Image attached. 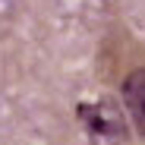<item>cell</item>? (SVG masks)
<instances>
[{"label": "cell", "instance_id": "1", "mask_svg": "<svg viewBox=\"0 0 145 145\" xmlns=\"http://www.w3.org/2000/svg\"><path fill=\"white\" fill-rule=\"evenodd\" d=\"M76 117L91 145H129L126 107H120L114 98H95L76 107Z\"/></svg>", "mask_w": 145, "mask_h": 145}, {"label": "cell", "instance_id": "2", "mask_svg": "<svg viewBox=\"0 0 145 145\" xmlns=\"http://www.w3.org/2000/svg\"><path fill=\"white\" fill-rule=\"evenodd\" d=\"M120 101L126 107V117L136 129V136L145 142V63L133 66L120 82Z\"/></svg>", "mask_w": 145, "mask_h": 145}]
</instances>
